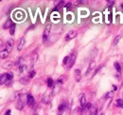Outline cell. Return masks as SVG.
<instances>
[{
	"label": "cell",
	"instance_id": "cell-1",
	"mask_svg": "<svg viewBox=\"0 0 123 115\" xmlns=\"http://www.w3.org/2000/svg\"><path fill=\"white\" fill-rule=\"evenodd\" d=\"M76 59H77V52H72L70 54V56H69V60H68V63L66 65V69L67 70H70L73 67Z\"/></svg>",
	"mask_w": 123,
	"mask_h": 115
},
{
	"label": "cell",
	"instance_id": "cell-2",
	"mask_svg": "<svg viewBox=\"0 0 123 115\" xmlns=\"http://www.w3.org/2000/svg\"><path fill=\"white\" fill-rule=\"evenodd\" d=\"M13 43H14V41L13 39H9L7 41V43L5 44V50L10 54L12 51V47H13Z\"/></svg>",
	"mask_w": 123,
	"mask_h": 115
},
{
	"label": "cell",
	"instance_id": "cell-3",
	"mask_svg": "<svg viewBox=\"0 0 123 115\" xmlns=\"http://www.w3.org/2000/svg\"><path fill=\"white\" fill-rule=\"evenodd\" d=\"M77 31L76 30H70L69 32H67V34L65 35V38H64V40L66 41V42H68V41H70V40H73L74 38H76L77 37Z\"/></svg>",
	"mask_w": 123,
	"mask_h": 115
},
{
	"label": "cell",
	"instance_id": "cell-4",
	"mask_svg": "<svg viewBox=\"0 0 123 115\" xmlns=\"http://www.w3.org/2000/svg\"><path fill=\"white\" fill-rule=\"evenodd\" d=\"M50 30H51V26L50 25H47L45 29V31H44V34H43V42L46 43V40L48 39L49 37V34H50Z\"/></svg>",
	"mask_w": 123,
	"mask_h": 115
},
{
	"label": "cell",
	"instance_id": "cell-5",
	"mask_svg": "<svg viewBox=\"0 0 123 115\" xmlns=\"http://www.w3.org/2000/svg\"><path fill=\"white\" fill-rule=\"evenodd\" d=\"M27 104L30 107H32V108L35 106V99H34V97H33V95L31 93L27 94Z\"/></svg>",
	"mask_w": 123,
	"mask_h": 115
},
{
	"label": "cell",
	"instance_id": "cell-6",
	"mask_svg": "<svg viewBox=\"0 0 123 115\" xmlns=\"http://www.w3.org/2000/svg\"><path fill=\"white\" fill-rule=\"evenodd\" d=\"M79 100H80V108H81V109H83V108L87 105L86 97H85V94H84V93H80V94Z\"/></svg>",
	"mask_w": 123,
	"mask_h": 115
},
{
	"label": "cell",
	"instance_id": "cell-7",
	"mask_svg": "<svg viewBox=\"0 0 123 115\" xmlns=\"http://www.w3.org/2000/svg\"><path fill=\"white\" fill-rule=\"evenodd\" d=\"M66 109H67V104H66L65 101L62 100L61 103H60L59 107H58V111H59V113H62Z\"/></svg>",
	"mask_w": 123,
	"mask_h": 115
},
{
	"label": "cell",
	"instance_id": "cell-8",
	"mask_svg": "<svg viewBox=\"0 0 123 115\" xmlns=\"http://www.w3.org/2000/svg\"><path fill=\"white\" fill-rule=\"evenodd\" d=\"M25 43H26V39H25V37L20 38L19 41H18V43H17V50H18V51H21V50L23 49Z\"/></svg>",
	"mask_w": 123,
	"mask_h": 115
},
{
	"label": "cell",
	"instance_id": "cell-9",
	"mask_svg": "<svg viewBox=\"0 0 123 115\" xmlns=\"http://www.w3.org/2000/svg\"><path fill=\"white\" fill-rule=\"evenodd\" d=\"M24 102L22 100V98L21 97H19L17 101H16V104H15V108L18 109V110H22L23 109H24Z\"/></svg>",
	"mask_w": 123,
	"mask_h": 115
},
{
	"label": "cell",
	"instance_id": "cell-10",
	"mask_svg": "<svg viewBox=\"0 0 123 115\" xmlns=\"http://www.w3.org/2000/svg\"><path fill=\"white\" fill-rule=\"evenodd\" d=\"M95 67H96V62H95V61H91V62L89 63V65H88V68H87V70H86L85 75L88 76V75L91 73V71H92Z\"/></svg>",
	"mask_w": 123,
	"mask_h": 115
},
{
	"label": "cell",
	"instance_id": "cell-11",
	"mask_svg": "<svg viewBox=\"0 0 123 115\" xmlns=\"http://www.w3.org/2000/svg\"><path fill=\"white\" fill-rule=\"evenodd\" d=\"M74 77H75V79H76L77 82L80 81V79H81V73H80V69H76L74 71Z\"/></svg>",
	"mask_w": 123,
	"mask_h": 115
},
{
	"label": "cell",
	"instance_id": "cell-12",
	"mask_svg": "<svg viewBox=\"0 0 123 115\" xmlns=\"http://www.w3.org/2000/svg\"><path fill=\"white\" fill-rule=\"evenodd\" d=\"M14 16H15V18L18 21H20V20L22 21V20H24V18H25V13H24L23 11H18Z\"/></svg>",
	"mask_w": 123,
	"mask_h": 115
},
{
	"label": "cell",
	"instance_id": "cell-13",
	"mask_svg": "<svg viewBox=\"0 0 123 115\" xmlns=\"http://www.w3.org/2000/svg\"><path fill=\"white\" fill-rule=\"evenodd\" d=\"M12 25H13L12 21L11 19H8V20L4 23V25H3V29H10L12 27Z\"/></svg>",
	"mask_w": 123,
	"mask_h": 115
},
{
	"label": "cell",
	"instance_id": "cell-14",
	"mask_svg": "<svg viewBox=\"0 0 123 115\" xmlns=\"http://www.w3.org/2000/svg\"><path fill=\"white\" fill-rule=\"evenodd\" d=\"M8 82V78H7V73L6 74H2L1 76H0V84L1 85H4Z\"/></svg>",
	"mask_w": 123,
	"mask_h": 115
},
{
	"label": "cell",
	"instance_id": "cell-15",
	"mask_svg": "<svg viewBox=\"0 0 123 115\" xmlns=\"http://www.w3.org/2000/svg\"><path fill=\"white\" fill-rule=\"evenodd\" d=\"M98 114V107L96 105H92L90 110H89V115H97Z\"/></svg>",
	"mask_w": 123,
	"mask_h": 115
},
{
	"label": "cell",
	"instance_id": "cell-16",
	"mask_svg": "<svg viewBox=\"0 0 123 115\" xmlns=\"http://www.w3.org/2000/svg\"><path fill=\"white\" fill-rule=\"evenodd\" d=\"M121 38H122V35L121 34H119V35H117L115 39H114V41H113V45H117V43L120 42V40H121Z\"/></svg>",
	"mask_w": 123,
	"mask_h": 115
},
{
	"label": "cell",
	"instance_id": "cell-17",
	"mask_svg": "<svg viewBox=\"0 0 123 115\" xmlns=\"http://www.w3.org/2000/svg\"><path fill=\"white\" fill-rule=\"evenodd\" d=\"M47 87L53 89L54 88V80L51 78V77H48L47 78Z\"/></svg>",
	"mask_w": 123,
	"mask_h": 115
},
{
	"label": "cell",
	"instance_id": "cell-18",
	"mask_svg": "<svg viewBox=\"0 0 123 115\" xmlns=\"http://www.w3.org/2000/svg\"><path fill=\"white\" fill-rule=\"evenodd\" d=\"M114 66H115V68H116L117 72H118V73L121 72V65H120V63H119V62L116 61V62H115V64H114Z\"/></svg>",
	"mask_w": 123,
	"mask_h": 115
},
{
	"label": "cell",
	"instance_id": "cell-19",
	"mask_svg": "<svg viewBox=\"0 0 123 115\" xmlns=\"http://www.w3.org/2000/svg\"><path fill=\"white\" fill-rule=\"evenodd\" d=\"M30 77L29 76H25V77H22L21 79H20V82L21 83H23V84H28L29 82H30Z\"/></svg>",
	"mask_w": 123,
	"mask_h": 115
},
{
	"label": "cell",
	"instance_id": "cell-20",
	"mask_svg": "<svg viewBox=\"0 0 123 115\" xmlns=\"http://www.w3.org/2000/svg\"><path fill=\"white\" fill-rule=\"evenodd\" d=\"M12 66V61H7L6 63H4V65H2V67L5 68V69H10Z\"/></svg>",
	"mask_w": 123,
	"mask_h": 115
},
{
	"label": "cell",
	"instance_id": "cell-21",
	"mask_svg": "<svg viewBox=\"0 0 123 115\" xmlns=\"http://www.w3.org/2000/svg\"><path fill=\"white\" fill-rule=\"evenodd\" d=\"M116 105H117L118 108L123 109V99H117V100H116Z\"/></svg>",
	"mask_w": 123,
	"mask_h": 115
},
{
	"label": "cell",
	"instance_id": "cell-22",
	"mask_svg": "<svg viewBox=\"0 0 123 115\" xmlns=\"http://www.w3.org/2000/svg\"><path fill=\"white\" fill-rule=\"evenodd\" d=\"M8 56H9V53H8L6 50L1 51V58H2V59H4V58H8Z\"/></svg>",
	"mask_w": 123,
	"mask_h": 115
},
{
	"label": "cell",
	"instance_id": "cell-23",
	"mask_svg": "<svg viewBox=\"0 0 123 115\" xmlns=\"http://www.w3.org/2000/svg\"><path fill=\"white\" fill-rule=\"evenodd\" d=\"M7 78H8V82H11V81L12 80V78H13L12 73H7ZM8 82H7V83H8Z\"/></svg>",
	"mask_w": 123,
	"mask_h": 115
},
{
	"label": "cell",
	"instance_id": "cell-24",
	"mask_svg": "<svg viewBox=\"0 0 123 115\" xmlns=\"http://www.w3.org/2000/svg\"><path fill=\"white\" fill-rule=\"evenodd\" d=\"M113 95H114V91H113V92H108L107 93L104 95V98H105V99H108V98H110V97H113Z\"/></svg>",
	"mask_w": 123,
	"mask_h": 115
},
{
	"label": "cell",
	"instance_id": "cell-25",
	"mask_svg": "<svg viewBox=\"0 0 123 115\" xmlns=\"http://www.w3.org/2000/svg\"><path fill=\"white\" fill-rule=\"evenodd\" d=\"M35 75H36V72H35L34 70H31V71L29 72V75H28V76H29L30 78H33V77L35 76Z\"/></svg>",
	"mask_w": 123,
	"mask_h": 115
},
{
	"label": "cell",
	"instance_id": "cell-26",
	"mask_svg": "<svg viewBox=\"0 0 123 115\" xmlns=\"http://www.w3.org/2000/svg\"><path fill=\"white\" fill-rule=\"evenodd\" d=\"M14 33H15V24H13L12 27L10 29V34L11 35H14Z\"/></svg>",
	"mask_w": 123,
	"mask_h": 115
},
{
	"label": "cell",
	"instance_id": "cell-27",
	"mask_svg": "<svg viewBox=\"0 0 123 115\" xmlns=\"http://www.w3.org/2000/svg\"><path fill=\"white\" fill-rule=\"evenodd\" d=\"M68 60H69V56H66V57L63 58V60H62V64H63L64 66H66L67 63H68Z\"/></svg>",
	"mask_w": 123,
	"mask_h": 115
},
{
	"label": "cell",
	"instance_id": "cell-28",
	"mask_svg": "<svg viewBox=\"0 0 123 115\" xmlns=\"http://www.w3.org/2000/svg\"><path fill=\"white\" fill-rule=\"evenodd\" d=\"M62 83H63V81H62V77H60V78H59V79L56 81V84H57V86H59V85H62Z\"/></svg>",
	"mask_w": 123,
	"mask_h": 115
},
{
	"label": "cell",
	"instance_id": "cell-29",
	"mask_svg": "<svg viewBox=\"0 0 123 115\" xmlns=\"http://www.w3.org/2000/svg\"><path fill=\"white\" fill-rule=\"evenodd\" d=\"M71 6H72V4H71V3H66V4L64 5V8H65V10H68Z\"/></svg>",
	"mask_w": 123,
	"mask_h": 115
},
{
	"label": "cell",
	"instance_id": "cell-30",
	"mask_svg": "<svg viewBox=\"0 0 123 115\" xmlns=\"http://www.w3.org/2000/svg\"><path fill=\"white\" fill-rule=\"evenodd\" d=\"M79 3H87V1H85V0H78V1H76V4L75 5H78Z\"/></svg>",
	"mask_w": 123,
	"mask_h": 115
},
{
	"label": "cell",
	"instance_id": "cell-31",
	"mask_svg": "<svg viewBox=\"0 0 123 115\" xmlns=\"http://www.w3.org/2000/svg\"><path fill=\"white\" fill-rule=\"evenodd\" d=\"M5 115H12V110H11V109H8V110L6 111Z\"/></svg>",
	"mask_w": 123,
	"mask_h": 115
},
{
	"label": "cell",
	"instance_id": "cell-32",
	"mask_svg": "<svg viewBox=\"0 0 123 115\" xmlns=\"http://www.w3.org/2000/svg\"><path fill=\"white\" fill-rule=\"evenodd\" d=\"M108 3H109L110 5H114V4H115V1H114V0H112V1H108Z\"/></svg>",
	"mask_w": 123,
	"mask_h": 115
},
{
	"label": "cell",
	"instance_id": "cell-33",
	"mask_svg": "<svg viewBox=\"0 0 123 115\" xmlns=\"http://www.w3.org/2000/svg\"><path fill=\"white\" fill-rule=\"evenodd\" d=\"M114 91H116V90H117V86H116V85H114Z\"/></svg>",
	"mask_w": 123,
	"mask_h": 115
},
{
	"label": "cell",
	"instance_id": "cell-34",
	"mask_svg": "<svg viewBox=\"0 0 123 115\" xmlns=\"http://www.w3.org/2000/svg\"><path fill=\"white\" fill-rule=\"evenodd\" d=\"M32 115H39V114H38V113H33Z\"/></svg>",
	"mask_w": 123,
	"mask_h": 115
},
{
	"label": "cell",
	"instance_id": "cell-35",
	"mask_svg": "<svg viewBox=\"0 0 123 115\" xmlns=\"http://www.w3.org/2000/svg\"><path fill=\"white\" fill-rule=\"evenodd\" d=\"M58 115H62V113H59Z\"/></svg>",
	"mask_w": 123,
	"mask_h": 115
},
{
	"label": "cell",
	"instance_id": "cell-36",
	"mask_svg": "<svg viewBox=\"0 0 123 115\" xmlns=\"http://www.w3.org/2000/svg\"><path fill=\"white\" fill-rule=\"evenodd\" d=\"M100 115H105V114H104V113H101V114H100Z\"/></svg>",
	"mask_w": 123,
	"mask_h": 115
},
{
	"label": "cell",
	"instance_id": "cell-37",
	"mask_svg": "<svg viewBox=\"0 0 123 115\" xmlns=\"http://www.w3.org/2000/svg\"><path fill=\"white\" fill-rule=\"evenodd\" d=\"M122 96H123V92H122Z\"/></svg>",
	"mask_w": 123,
	"mask_h": 115
},
{
	"label": "cell",
	"instance_id": "cell-38",
	"mask_svg": "<svg viewBox=\"0 0 123 115\" xmlns=\"http://www.w3.org/2000/svg\"><path fill=\"white\" fill-rule=\"evenodd\" d=\"M122 86H123V82H122Z\"/></svg>",
	"mask_w": 123,
	"mask_h": 115
}]
</instances>
